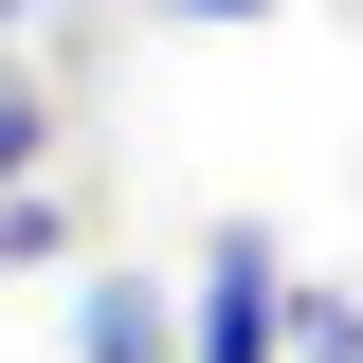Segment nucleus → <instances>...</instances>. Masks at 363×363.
Listing matches in <instances>:
<instances>
[{
    "mask_svg": "<svg viewBox=\"0 0 363 363\" xmlns=\"http://www.w3.org/2000/svg\"><path fill=\"white\" fill-rule=\"evenodd\" d=\"M164 345H182V309L145 291V272H91L73 291V363H164Z\"/></svg>",
    "mask_w": 363,
    "mask_h": 363,
    "instance_id": "2",
    "label": "nucleus"
},
{
    "mask_svg": "<svg viewBox=\"0 0 363 363\" xmlns=\"http://www.w3.org/2000/svg\"><path fill=\"white\" fill-rule=\"evenodd\" d=\"M55 164V91H37V55H0V182H37Z\"/></svg>",
    "mask_w": 363,
    "mask_h": 363,
    "instance_id": "3",
    "label": "nucleus"
},
{
    "mask_svg": "<svg viewBox=\"0 0 363 363\" xmlns=\"http://www.w3.org/2000/svg\"><path fill=\"white\" fill-rule=\"evenodd\" d=\"M73 255V200H37V182H0V272H55Z\"/></svg>",
    "mask_w": 363,
    "mask_h": 363,
    "instance_id": "4",
    "label": "nucleus"
},
{
    "mask_svg": "<svg viewBox=\"0 0 363 363\" xmlns=\"http://www.w3.org/2000/svg\"><path fill=\"white\" fill-rule=\"evenodd\" d=\"M0 18H55V0H0Z\"/></svg>",
    "mask_w": 363,
    "mask_h": 363,
    "instance_id": "7",
    "label": "nucleus"
},
{
    "mask_svg": "<svg viewBox=\"0 0 363 363\" xmlns=\"http://www.w3.org/2000/svg\"><path fill=\"white\" fill-rule=\"evenodd\" d=\"M164 18H272V0H164Z\"/></svg>",
    "mask_w": 363,
    "mask_h": 363,
    "instance_id": "6",
    "label": "nucleus"
},
{
    "mask_svg": "<svg viewBox=\"0 0 363 363\" xmlns=\"http://www.w3.org/2000/svg\"><path fill=\"white\" fill-rule=\"evenodd\" d=\"M291 363H363V291H291Z\"/></svg>",
    "mask_w": 363,
    "mask_h": 363,
    "instance_id": "5",
    "label": "nucleus"
},
{
    "mask_svg": "<svg viewBox=\"0 0 363 363\" xmlns=\"http://www.w3.org/2000/svg\"><path fill=\"white\" fill-rule=\"evenodd\" d=\"M182 363H291V255H272L255 218L200 255V291H182Z\"/></svg>",
    "mask_w": 363,
    "mask_h": 363,
    "instance_id": "1",
    "label": "nucleus"
}]
</instances>
